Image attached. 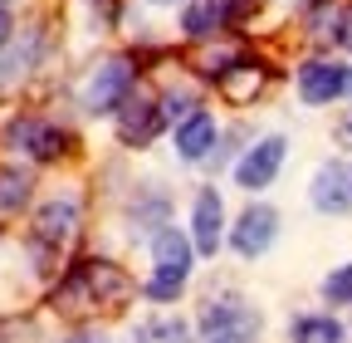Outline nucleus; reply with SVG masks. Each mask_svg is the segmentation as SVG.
<instances>
[{"label":"nucleus","mask_w":352,"mask_h":343,"mask_svg":"<svg viewBox=\"0 0 352 343\" xmlns=\"http://www.w3.org/2000/svg\"><path fill=\"white\" fill-rule=\"evenodd\" d=\"M220 236H226V206H220V191L215 187H201L196 191V206H191V245L201 255H215L220 250Z\"/></svg>","instance_id":"9d476101"},{"label":"nucleus","mask_w":352,"mask_h":343,"mask_svg":"<svg viewBox=\"0 0 352 343\" xmlns=\"http://www.w3.org/2000/svg\"><path fill=\"white\" fill-rule=\"evenodd\" d=\"M30 172L25 167H0V211H20L30 206Z\"/></svg>","instance_id":"4468645a"},{"label":"nucleus","mask_w":352,"mask_h":343,"mask_svg":"<svg viewBox=\"0 0 352 343\" xmlns=\"http://www.w3.org/2000/svg\"><path fill=\"white\" fill-rule=\"evenodd\" d=\"M162 123H166L162 98H122V108H118V138L127 147H147L162 133Z\"/></svg>","instance_id":"1a4fd4ad"},{"label":"nucleus","mask_w":352,"mask_h":343,"mask_svg":"<svg viewBox=\"0 0 352 343\" xmlns=\"http://www.w3.org/2000/svg\"><path fill=\"white\" fill-rule=\"evenodd\" d=\"M284 157H289V143L279 138V133H270V138H259L240 162H235V187H245V191H264L274 177H279V167H284Z\"/></svg>","instance_id":"423d86ee"},{"label":"nucleus","mask_w":352,"mask_h":343,"mask_svg":"<svg viewBox=\"0 0 352 343\" xmlns=\"http://www.w3.org/2000/svg\"><path fill=\"white\" fill-rule=\"evenodd\" d=\"M342 94H352V69L347 64H328V59H314V64H303L298 69V98L303 103H333V98H342Z\"/></svg>","instance_id":"6e6552de"},{"label":"nucleus","mask_w":352,"mask_h":343,"mask_svg":"<svg viewBox=\"0 0 352 343\" xmlns=\"http://www.w3.org/2000/svg\"><path fill=\"white\" fill-rule=\"evenodd\" d=\"M191 260H196L191 236L162 226V231L152 236V280H147V294H152V299H176V294L186 289Z\"/></svg>","instance_id":"f257e3e1"},{"label":"nucleus","mask_w":352,"mask_h":343,"mask_svg":"<svg viewBox=\"0 0 352 343\" xmlns=\"http://www.w3.org/2000/svg\"><path fill=\"white\" fill-rule=\"evenodd\" d=\"M264 329L259 309L245 304V299H210L201 309V343H254Z\"/></svg>","instance_id":"f03ea898"},{"label":"nucleus","mask_w":352,"mask_h":343,"mask_svg":"<svg viewBox=\"0 0 352 343\" xmlns=\"http://www.w3.org/2000/svg\"><path fill=\"white\" fill-rule=\"evenodd\" d=\"M289 333H294V343H342V324L328 314H298Z\"/></svg>","instance_id":"ddd939ff"},{"label":"nucleus","mask_w":352,"mask_h":343,"mask_svg":"<svg viewBox=\"0 0 352 343\" xmlns=\"http://www.w3.org/2000/svg\"><path fill=\"white\" fill-rule=\"evenodd\" d=\"M215 20H220V0H191L182 30H186L191 39H206V34H215Z\"/></svg>","instance_id":"2eb2a0df"},{"label":"nucleus","mask_w":352,"mask_h":343,"mask_svg":"<svg viewBox=\"0 0 352 343\" xmlns=\"http://www.w3.org/2000/svg\"><path fill=\"white\" fill-rule=\"evenodd\" d=\"M127 94H132V64L127 59H108V64H98L94 74H88L83 108L88 113H118Z\"/></svg>","instance_id":"20e7f679"},{"label":"nucleus","mask_w":352,"mask_h":343,"mask_svg":"<svg viewBox=\"0 0 352 343\" xmlns=\"http://www.w3.org/2000/svg\"><path fill=\"white\" fill-rule=\"evenodd\" d=\"M210 147H215V118L201 113V108L186 113L182 127H176V157H182V162H206Z\"/></svg>","instance_id":"f8f14e48"},{"label":"nucleus","mask_w":352,"mask_h":343,"mask_svg":"<svg viewBox=\"0 0 352 343\" xmlns=\"http://www.w3.org/2000/svg\"><path fill=\"white\" fill-rule=\"evenodd\" d=\"M308 201H314L323 216H347L352 211V162L328 157L314 172V187H308Z\"/></svg>","instance_id":"0eeeda50"},{"label":"nucleus","mask_w":352,"mask_h":343,"mask_svg":"<svg viewBox=\"0 0 352 343\" xmlns=\"http://www.w3.org/2000/svg\"><path fill=\"white\" fill-rule=\"evenodd\" d=\"M64 343H108V338H103V333H69Z\"/></svg>","instance_id":"5701e85b"},{"label":"nucleus","mask_w":352,"mask_h":343,"mask_svg":"<svg viewBox=\"0 0 352 343\" xmlns=\"http://www.w3.org/2000/svg\"><path fill=\"white\" fill-rule=\"evenodd\" d=\"M78 231V201L59 196V201H44L39 216H34V240L39 245H69Z\"/></svg>","instance_id":"9b49d317"},{"label":"nucleus","mask_w":352,"mask_h":343,"mask_svg":"<svg viewBox=\"0 0 352 343\" xmlns=\"http://www.w3.org/2000/svg\"><path fill=\"white\" fill-rule=\"evenodd\" d=\"M323 294L333 299V304H352V265L333 270V275L323 280Z\"/></svg>","instance_id":"6ab92c4d"},{"label":"nucleus","mask_w":352,"mask_h":343,"mask_svg":"<svg viewBox=\"0 0 352 343\" xmlns=\"http://www.w3.org/2000/svg\"><path fill=\"white\" fill-rule=\"evenodd\" d=\"M191 108H196V98H191V94H182V89H171V94L162 98V113H166V118H186Z\"/></svg>","instance_id":"aec40b11"},{"label":"nucleus","mask_w":352,"mask_h":343,"mask_svg":"<svg viewBox=\"0 0 352 343\" xmlns=\"http://www.w3.org/2000/svg\"><path fill=\"white\" fill-rule=\"evenodd\" d=\"M152 6H182V0H152Z\"/></svg>","instance_id":"b1692460"},{"label":"nucleus","mask_w":352,"mask_h":343,"mask_svg":"<svg viewBox=\"0 0 352 343\" xmlns=\"http://www.w3.org/2000/svg\"><path fill=\"white\" fill-rule=\"evenodd\" d=\"M6 143L15 152H30L34 162H54V157L69 152V133L54 127V123H44V118H15L6 127Z\"/></svg>","instance_id":"39448f33"},{"label":"nucleus","mask_w":352,"mask_h":343,"mask_svg":"<svg viewBox=\"0 0 352 343\" xmlns=\"http://www.w3.org/2000/svg\"><path fill=\"white\" fill-rule=\"evenodd\" d=\"M338 39H342V45H347V50H352V10H347V15H342V20H338Z\"/></svg>","instance_id":"412c9836"},{"label":"nucleus","mask_w":352,"mask_h":343,"mask_svg":"<svg viewBox=\"0 0 352 343\" xmlns=\"http://www.w3.org/2000/svg\"><path fill=\"white\" fill-rule=\"evenodd\" d=\"M166 216H171V196L166 191H152V196H138L132 201V221H152V231H162L166 226Z\"/></svg>","instance_id":"dca6fc26"},{"label":"nucleus","mask_w":352,"mask_h":343,"mask_svg":"<svg viewBox=\"0 0 352 343\" xmlns=\"http://www.w3.org/2000/svg\"><path fill=\"white\" fill-rule=\"evenodd\" d=\"M0 45H10V10L0 6Z\"/></svg>","instance_id":"4be33fe9"},{"label":"nucleus","mask_w":352,"mask_h":343,"mask_svg":"<svg viewBox=\"0 0 352 343\" xmlns=\"http://www.w3.org/2000/svg\"><path fill=\"white\" fill-rule=\"evenodd\" d=\"M274 240H279V211L264 206V201L245 206L240 221L230 226V245H235V255H245V260H259Z\"/></svg>","instance_id":"7ed1b4c3"},{"label":"nucleus","mask_w":352,"mask_h":343,"mask_svg":"<svg viewBox=\"0 0 352 343\" xmlns=\"http://www.w3.org/2000/svg\"><path fill=\"white\" fill-rule=\"evenodd\" d=\"M142 343H191V329H186V319H152L147 329H142Z\"/></svg>","instance_id":"f3484780"},{"label":"nucleus","mask_w":352,"mask_h":343,"mask_svg":"<svg viewBox=\"0 0 352 343\" xmlns=\"http://www.w3.org/2000/svg\"><path fill=\"white\" fill-rule=\"evenodd\" d=\"M25 64H30V50H6V45H0V94L25 74Z\"/></svg>","instance_id":"a211bd4d"}]
</instances>
